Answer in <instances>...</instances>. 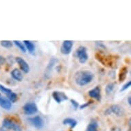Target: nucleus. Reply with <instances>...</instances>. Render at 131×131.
Returning a JSON list of instances; mask_svg holds the SVG:
<instances>
[{"mask_svg":"<svg viewBox=\"0 0 131 131\" xmlns=\"http://www.w3.org/2000/svg\"><path fill=\"white\" fill-rule=\"evenodd\" d=\"M13 43H15V45L17 46V47L21 51L24 52V53H26V47L23 45V43L19 41H13Z\"/></svg>","mask_w":131,"mask_h":131,"instance_id":"nucleus-19","label":"nucleus"},{"mask_svg":"<svg viewBox=\"0 0 131 131\" xmlns=\"http://www.w3.org/2000/svg\"><path fill=\"white\" fill-rule=\"evenodd\" d=\"M93 79V74L89 71H79L74 75L75 84L83 86L90 83Z\"/></svg>","mask_w":131,"mask_h":131,"instance_id":"nucleus-1","label":"nucleus"},{"mask_svg":"<svg viewBox=\"0 0 131 131\" xmlns=\"http://www.w3.org/2000/svg\"><path fill=\"white\" fill-rule=\"evenodd\" d=\"M130 84H131V82L130 81H128V82H126V84H124V85H123V86L122 87V89H121V91L122 92H123V91H126V89H128L130 86Z\"/></svg>","mask_w":131,"mask_h":131,"instance_id":"nucleus-24","label":"nucleus"},{"mask_svg":"<svg viewBox=\"0 0 131 131\" xmlns=\"http://www.w3.org/2000/svg\"><path fill=\"white\" fill-rule=\"evenodd\" d=\"M62 124L64 125L69 126L71 128H75L78 122L75 119L71 118V117H67V118H65L64 120L62 121Z\"/></svg>","mask_w":131,"mask_h":131,"instance_id":"nucleus-15","label":"nucleus"},{"mask_svg":"<svg viewBox=\"0 0 131 131\" xmlns=\"http://www.w3.org/2000/svg\"><path fill=\"white\" fill-rule=\"evenodd\" d=\"M73 42L71 41H64L60 47V52L64 55H68L71 52Z\"/></svg>","mask_w":131,"mask_h":131,"instance_id":"nucleus-5","label":"nucleus"},{"mask_svg":"<svg viewBox=\"0 0 131 131\" xmlns=\"http://www.w3.org/2000/svg\"><path fill=\"white\" fill-rule=\"evenodd\" d=\"M128 72V67L124 66L121 68L119 73V82H123L124 81L125 79L126 78L127 74Z\"/></svg>","mask_w":131,"mask_h":131,"instance_id":"nucleus-16","label":"nucleus"},{"mask_svg":"<svg viewBox=\"0 0 131 131\" xmlns=\"http://www.w3.org/2000/svg\"><path fill=\"white\" fill-rule=\"evenodd\" d=\"M114 88H115V84L111 82V83H109V84H108L106 86V93H107V94H109L111 93L113 91Z\"/></svg>","mask_w":131,"mask_h":131,"instance_id":"nucleus-22","label":"nucleus"},{"mask_svg":"<svg viewBox=\"0 0 131 131\" xmlns=\"http://www.w3.org/2000/svg\"><path fill=\"white\" fill-rule=\"evenodd\" d=\"M128 103L129 105H131V97H130V96H129L128 98Z\"/></svg>","mask_w":131,"mask_h":131,"instance_id":"nucleus-28","label":"nucleus"},{"mask_svg":"<svg viewBox=\"0 0 131 131\" xmlns=\"http://www.w3.org/2000/svg\"><path fill=\"white\" fill-rule=\"evenodd\" d=\"M93 102L92 101V100H90V101H89L88 102H86V103H84V104H82V105H81L80 106V109H84V108H85L86 107H87V106H89L91 104H92Z\"/></svg>","mask_w":131,"mask_h":131,"instance_id":"nucleus-26","label":"nucleus"},{"mask_svg":"<svg viewBox=\"0 0 131 131\" xmlns=\"http://www.w3.org/2000/svg\"><path fill=\"white\" fill-rule=\"evenodd\" d=\"M76 56L78 58L79 62L82 64H84L87 61L89 58L86 48L84 46H80L76 50Z\"/></svg>","mask_w":131,"mask_h":131,"instance_id":"nucleus-3","label":"nucleus"},{"mask_svg":"<svg viewBox=\"0 0 131 131\" xmlns=\"http://www.w3.org/2000/svg\"><path fill=\"white\" fill-rule=\"evenodd\" d=\"M0 43H1V45L5 48H10V47H13V45L12 41H2Z\"/></svg>","mask_w":131,"mask_h":131,"instance_id":"nucleus-21","label":"nucleus"},{"mask_svg":"<svg viewBox=\"0 0 131 131\" xmlns=\"http://www.w3.org/2000/svg\"><path fill=\"white\" fill-rule=\"evenodd\" d=\"M57 62V59L54 57H52L50 60L49 61V63L47 64V67H46V69L45 71V73H44V76H45L46 78H49L51 76V73H52V69L54 68V65L56 64V63Z\"/></svg>","mask_w":131,"mask_h":131,"instance_id":"nucleus-8","label":"nucleus"},{"mask_svg":"<svg viewBox=\"0 0 131 131\" xmlns=\"http://www.w3.org/2000/svg\"><path fill=\"white\" fill-rule=\"evenodd\" d=\"M96 58L97 60H98L99 62H100L101 63L103 64V65L104 66H107V67H112V65L113 64V62L111 60V57H106V56H102L101 54H96Z\"/></svg>","mask_w":131,"mask_h":131,"instance_id":"nucleus-10","label":"nucleus"},{"mask_svg":"<svg viewBox=\"0 0 131 131\" xmlns=\"http://www.w3.org/2000/svg\"><path fill=\"white\" fill-rule=\"evenodd\" d=\"M16 61L17 62V64H19V67L20 69H21L24 73H29L30 70V66L24 58H21V57H17V58H16Z\"/></svg>","mask_w":131,"mask_h":131,"instance_id":"nucleus-9","label":"nucleus"},{"mask_svg":"<svg viewBox=\"0 0 131 131\" xmlns=\"http://www.w3.org/2000/svg\"><path fill=\"white\" fill-rule=\"evenodd\" d=\"M0 91L2 92L3 93H4L5 95H6L8 97L13 93V91L11 89L6 88V87H5L3 85H1V84H0Z\"/></svg>","mask_w":131,"mask_h":131,"instance_id":"nucleus-20","label":"nucleus"},{"mask_svg":"<svg viewBox=\"0 0 131 131\" xmlns=\"http://www.w3.org/2000/svg\"><path fill=\"white\" fill-rule=\"evenodd\" d=\"M0 106L5 110H10L12 107V102L8 99L0 97Z\"/></svg>","mask_w":131,"mask_h":131,"instance_id":"nucleus-13","label":"nucleus"},{"mask_svg":"<svg viewBox=\"0 0 131 131\" xmlns=\"http://www.w3.org/2000/svg\"><path fill=\"white\" fill-rule=\"evenodd\" d=\"M71 105L73 106V108L74 110H77V108L79 107V104L78 102L77 101H75V100H71Z\"/></svg>","mask_w":131,"mask_h":131,"instance_id":"nucleus-25","label":"nucleus"},{"mask_svg":"<svg viewBox=\"0 0 131 131\" xmlns=\"http://www.w3.org/2000/svg\"><path fill=\"white\" fill-rule=\"evenodd\" d=\"M5 62H6V59H5V58H4L3 56H0V66L4 64Z\"/></svg>","mask_w":131,"mask_h":131,"instance_id":"nucleus-27","label":"nucleus"},{"mask_svg":"<svg viewBox=\"0 0 131 131\" xmlns=\"http://www.w3.org/2000/svg\"><path fill=\"white\" fill-rule=\"evenodd\" d=\"M8 97L9 100H10L11 102H13V103L17 101V99H18L17 95L16 94V93H14V92L12 93H11V94L10 95H9Z\"/></svg>","mask_w":131,"mask_h":131,"instance_id":"nucleus-23","label":"nucleus"},{"mask_svg":"<svg viewBox=\"0 0 131 131\" xmlns=\"http://www.w3.org/2000/svg\"><path fill=\"white\" fill-rule=\"evenodd\" d=\"M89 95L93 99L97 100V101H100L101 100V90L99 86H95V88L89 91Z\"/></svg>","mask_w":131,"mask_h":131,"instance_id":"nucleus-11","label":"nucleus"},{"mask_svg":"<svg viewBox=\"0 0 131 131\" xmlns=\"http://www.w3.org/2000/svg\"><path fill=\"white\" fill-rule=\"evenodd\" d=\"M24 43L25 44L26 49H27L28 50V52H30V54H34L35 52V44L30 41H24Z\"/></svg>","mask_w":131,"mask_h":131,"instance_id":"nucleus-17","label":"nucleus"},{"mask_svg":"<svg viewBox=\"0 0 131 131\" xmlns=\"http://www.w3.org/2000/svg\"><path fill=\"white\" fill-rule=\"evenodd\" d=\"M24 113L27 115H32L38 111V108L36 104L34 102H28L23 107Z\"/></svg>","mask_w":131,"mask_h":131,"instance_id":"nucleus-4","label":"nucleus"},{"mask_svg":"<svg viewBox=\"0 0 131 131\" xmlns=\"http://www.w3.org/2000/svg\"><path fill=\"white\" fill-rule=\"evenodd\" d=\"M6 130H13V131H22L21 127L19 125L8 119H5L2 123V131Z\"/></svg>","mask_w":131,"mask_h":131,"instance_id":"nucleus-2","label":"nucleus"},{"mask_svg":"<svg viewBox=\"0 0 131 131\" xmlns=\"http://www.w3.org/2000/svg\"><path fill=\"white\" fill-rule=\"evenodd\" d=\"M98 124L95 120L91 121L86 128V131H97Z\"/></svg>","mask_w":131,"mask_h":131,"instance_id":"nucleus-18","label":"nucleus"},{"mask_svg":"<svg viewBox=\"0 0 131 131\" xmlns=\"http://www.w3.org/2000/svg\"><path fill=\"white\" fill-rule=\"evenodd\" d=\"M30 122L33 125V126H35L37 129L43 128L44 126V120L39 115L34 117L32 118L28 119Z\"/></svg>","mask_w":131,"mask_h":131,"instance_id":"nucleus-6","label":"nucleus"},{"mask_svg":"<svg viewBox=\"0 0 131 131\" xmlns=\"http://www.w3.org/2000/svg\"><path fill=\"white\" fill-rule=\"evenodd\" d=\"M111 113H114L115 115L118 117L123 116L124 114V111L122 107H121L119 105H112L111 107H109Z\"/></svg>","mask_w":131,"mask_h":131,"instance_id":"nucleus-12","label":"nucleus"},{"mask_svg":"<svg viewBox=\"0 0 131 131\" xmlns=\"http://www.w3.org/2000/svg\"><path fill=\"white\" fill-rule=\"evenodd\" d=\"M52 97L58 104H60L62 102L68 100V97L67 95L61 91H54L52 93Z\"/></svg>","mask_w":131,"mask_h":131,"instance_id":"nucleus-7","label":"nucleus"},{"mask_svg":"<svg viewBox=\"0 0 131 131\" xmlns=\"http://www.w3.org/2000/svg\"><path fill=\"white\" fill-rule=\"evenodd\" d=\"M11 75L12 77L17 81L21 82L23 80L24 77H23V74H22L21 71L19 70L18 69H13L12 72H11Z\"/></svg>","mask_w":131,"mask_h":131,"instance_id":"nucleus-14","label":"nucleus"}]
</instances>
